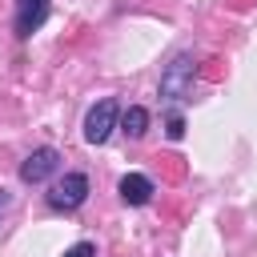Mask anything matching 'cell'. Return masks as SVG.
<instances>
[{
	"mask_svg": "<svg viewBox=\"0 0 257 257\" xmlns=\"http://www.w3.org/2000/svg\"><path fill=\"white\" fill-rule=\"evenodd\" d=\"M48 20V0H16V36H32Z\"/></svg>",
	"mask_w": 257,
	"mask_h": 257,
	"instance_id": "5b68a950",
	"label": "cell"
},
{
	"mask_svg": "<svg viewBox=\"0 0 257 257\" xmlns=\"http://www.w3.org/2000/svg\"><path fill=\"white\" fill-rule=\"evenodd\" d=\"M116 120H120V104H116L112 96L96 100V104L88 108V116H84V141H88V145H104V141L112 137Z\"/></svg>",
	"mask_w": 257,
	"mask_h": 257,
	"instance_id": "6da1fadb",
	"label": "cell"
},
{
	"mask_svg": "<svg viewBox=\"0 0 257 257\" xmlns=\"http://www.w3.org/2000/svg\"><path fill=\"white\" fill-rule=\"evenodd\" d=\"M189 92H193V56L181 52L165 68V76H161V96L173 100V104H181V100H189Z\"/></svg>",
	"mask_w": 257,
	"mask_h": 257,
	"instance_id": "7a4b0ae2",
	"label": "cell"
},
{
	"mask_svg": "<svg viewBox=\"0 0 257 257\" xmlns=\"http://www.w3.org/2000/svg\"><path fill=\"white\" fill-rule=\"evenodd\" d=\"M120 124H124V133H128V137H145V133H149V108L133 104V108L120 116Z\"/></svg>",
	"mask_w": 257,
	"mask_h": 257,
	"instance_id": "52a82bcc",
	"label": "cell"
},
{
	"mask_svg": "<svg viewBox=\"0 0 257 257\" xmlns=\"http://www.w3.org/2000/svg\"><path fill=\"white\" fill-rule=\"evenodd\" d=\"M56 165H60V153L56 149H32L28 157H24V165H20V181L24 185H40V181H48L52 173H56Z\"/></svg>",
	"mask_w": 257,
	"mask_h": 257,
	"instance_id": "277c9868",
	"label": "cell"
},
{
	"mask_svg": "<svg viewBox=\"0 0 257 257\" xmlns=\"http://www.w3.org/2000/svg\"><path fill=\"white\" fill-rule=\"evenodd\" d=\"M116 193H120L124 205H149L153 201V181L145 173H124L120 185H116Z\"/></svg>",
	"mask_w": 257,
	"mask_h": 257,
	"instance_id": "8992f818",
	"label": "cell"
},
{
	"mask_svg": "<svg viewBox=\"0 0 257 257\" xmlns=\"http://www.w3.org/2000/svg\"><path fill=\"white\" fill-rule=\"evenodd\" d=\"M84 197H88V177H84V173H64V177L48 189V205H52V209H64V213L80 209Z\"/></svg>",
	"mask_w": 257,
	"mask_h": 257,
	"instance_id": "3957f363",
	"label": "cell"
},
{
	"mask_svg": "<svg viewBox=\"0 0 257 257\" xmlns=\"http://www.w3.org/2000/svg\"><path fill=\"white\" fill-rule=\"evenodd\" d=\"M64 257H96V249H92L88 241H76L72 249H64Z\"/></svg>",
	"mask_w": 257,
	"mask_h": 257,
	"instance_id": "9c48e42d",
	"label": "cell"
},
{
	"mask_svg": "<svg viewBox=\"0 0 257 257\" xmlns=\"http://www.w3.org/2000/svg\"><path fill=\"white\" fill-rule=\"evenodd\" d=\"M165 133H169V141H181V137H185V120H181V112H173V116H169Z\"/></svg>",
	"mask_w": 257,
	"mask_h": 257,
	"instance_id": "ba28073f",
	"label": "cell"
},
{
	"mask_svg": "<svg viewBox=\"0 0 257 257\" xmlns=\"http://www.w3.org/2000/svg\"><path fill=\"white\" fill-rule=\"evenodd\" d=\"M8 205H12V193H8V189H0V213H4Z\"/></svg>",
	"mask_w": 257,
	"mask_h": 257,
	"instance_id": "30bf717a",
	"label": "cell"
}]
</instances>
